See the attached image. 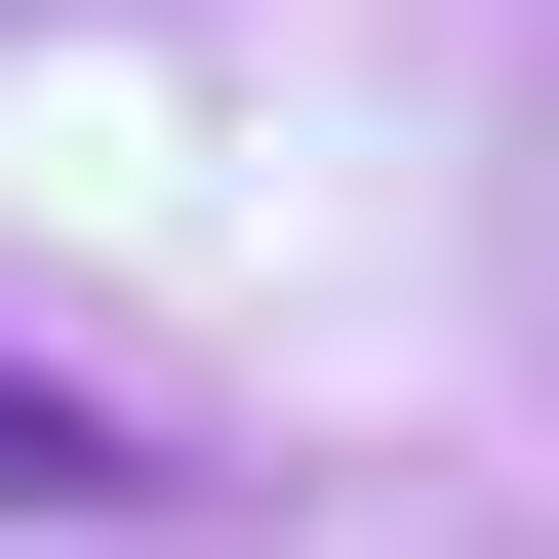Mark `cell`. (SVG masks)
Returning <instances> with one entry per match:
<instances>
[{
  "mask_svg": "<svg viewBox=\"0 0 559 559\" xmlns=\"http://www.w3.org/2000/svg\"><path fill=\"white\" fill-rule=\"evenodd\" d=\"M0 520H120V400H40V360H0Z\"/></svg>",
  "mask_w": 559,
  "mask_h": 559,
  "instance_id": "cell-1",
  "label": "cell"
}]
</instances>
